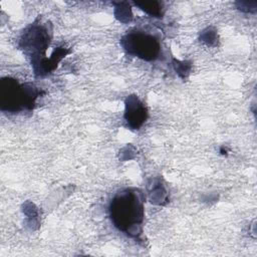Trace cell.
Returning a JSON list of instances; mask_svg holds the SVG:
<instances>
[{
    "label": "cell",
    "mask_w": 257,
    "mask_h": 257,
    "mask_svg": "<svg viewBox=\"0 0 257 257\" xmlns=\"http://www.w3.org/2000/svg\"><path fill=\"white\" fill-rule=\"evenodd\" d=\"M144 201V195L139 189L127 188L115 193L108 206L113 226L130 237L141 235L145 217Z\"/></svg>",
    "instance_id": "6da1fadb"
},
{
    "label": "cell",
    "mask_w": 257,
    "mask_h": 257,
    "mask_svg": "<svg viewBox=\"0 0 257 257\" xmlns=\"http://www.w3.org/2000/svg\"><path fill=\"white\" fill-rule=\"evenodd\" d=\"M38 95L39 91L32 84H23L11 77H3L0 81V106L3 111L31 109Z\"/></svg>",
    "instance_id": "7a4b0ae2"
},
{
    "label": "cell",
    "mask_w": 257,
    "mask_h": 257,
    "mask_svg": "<svg viewBox=\"0 0 257 257\" xmlns=\"http://www.w3.org/2000/svg\"><path fill=\"white\" fill-rule=\"evenodd\" d=\"M123 49L131 55L147 61L156 60L161 53L159 38L143 29H135L127 32L120 40Z\"/></svg>",
    "instance_id": "3957f363"
},
{
    "label": "cell",
    "mask_w": 257,
    "mask_h": 257,
    "mask_svg": "<svg viewBox=\"0 0 257 257\" xmlns=\"http://www.w3.org/2000/svg\"><path fill=\"white\" fill-rule=\"evenodd\" d=\"M22 46L24 49L32 50V53H41L45 51L47 45H49V34L45 25L32 24L28 27L22 38Z\"/></svg>",
    "instance_id": "277c9868"
},
{
    "label": "cell",
    "mask_w": 257,
    "mask_h": 257,
    "mask_svg": "<svg viewBox=\"0 0 257 257\" xmlns=\"http://www.w3.org/2000/svg\"><path fill=\"white\" fill-rule=\"evenodd\" d=\"M124 118L133 128H139L146 121L147 109L136 96L127 97L125 102Z\"/></svg>",
    "instance_id": "5b68a950"
},
{
    "label": "cell",
    "mask_w": 257,
    "mask_h": 257,
    "mask_svg": "<svg viewBox=\"0 0 257 257\" xmlns=\"http://www.w3.org/2000/svg\"><path fill=\"white\" fill-rule=\"evenodd\" d=\"M138 6L142 7L143 10H145L147 13H150L154 16L157 17H161L162 13H161V5L159 2H137L136 3Z\"/></svg>",
    "instance_id": "8992f818"
}]
</instances>
